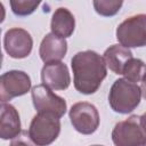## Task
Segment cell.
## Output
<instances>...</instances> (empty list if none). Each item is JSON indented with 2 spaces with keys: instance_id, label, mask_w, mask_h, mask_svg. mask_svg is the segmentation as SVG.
<instances>
[{
  "instance_id": "cell-1",
  "label": "cell",
  "mask_w": 146,
  "mask_h": 146,
  "mask_svg": "<svg viewBox=\"0 0 146 146\" xmlns=\"http://www.w3.org/2000/svg\"><path fill=\"white\" fill-rule=\"evenodd\" d=\"M71 66L74 75V87L84 95L96 92L107 74L104 57L92 50L75 54L72 57Z\"/></svg>"
},
{
  "instance_id": "cell-2",
  "label": "cell",
  "mask_w": 146,
  "mask_h": 146,
  "mask_svg": "<svg viewBox=\"0 0 146 146\" xmlns=\"http://www.w3.org/2000/svg\"><path fill=\"white\" fill-rule=\"evenodd\" d=\"M140 98V87L124 78L115 80L112 84L108 95V103L114 112L128 114L139 105Z\"/></svg>"
},
{
  "instance_id": "cell-3",
  "label": "cell",
  "mask_w": 146,
  "mask_h": 146,
  "mask_svg": "<svg viewBox=\"0 0 146 146\" xmlns=\"http://www.w3.org/2000/svg\"><path fill=\"white\" fill-rule=\"evenodd\" d=\"M60 132L59 117L50 114L38 112L32 119L29 128V137L35 145H49L58 137Z\"/></svg>"
},
{
  "instance_id": "cell-4",
  "label": "cell",
  "mask_w": 146,
  "mask_h": 146,
  "mask_svg": "<svg viewBox=\"0 0 146 146\" xmlns=\"http://www.w3.org/2000/svg\"><path fill=\"white\" fill-rule=\"evenodd\" d=\"M117 41L127 48L146 46V14H138L123 21L116 29Z\"/></svg>"
},
{
  "instance_id": "cell-5",
  "label": "cell",
  "mask_w": 146,
  "mask_h": 146,
  "mask_svg": "<svg viewBox=\"0 0 146 146\" xmlns=\"http://www.w3.org/2000/svg\"><path fill=\"white\" fill-rule=\"evenodd\" d=\"M112 139L116 146H144L146 136L141 129L139 117L132 115L115 124L112 131Z\"/></svg>"
},
{
  "instance_id": "cell-6",
  "label": "cell",
  "mask_w": 146,
  "mask_h": 146,
  "mask_svg": "<svg viewBox=\"0 0 146 146\" xmlns=\"http://www.w3.org/2000/svg\"><path fill=\"white\" fill-rule=\"evenodd\" d=\"M70 119L73 128L83 135L94 133L99 125V113L97 108L87 102L74 104L70 110Z\"/></svg>"
},
{
  "instance_id": "cell-7",
  "label": "cell",
  "mask_w": 146,
  "mask_h": 146,
  "mask_svg": "<svg viewBox=\"0 0 146 146\" xmlns=\"http://www.w3.org/2000/svg\"><path fill=\"white\" fill-rule=\"evenodd\" d=\"M32 100L38 112L50 113L62 117L66 112V102L64 98L55 95L46 84H38L32 89Z\"/></svg>"
},
{
  "instance_id": "cell-8",
  "label": "cell",
  "mask_w": 146,
  "mask_h": 146,
  "mask_svg": "<svg viewBox=\"0 0 146 146\" xmlns=\"http://www.w3.org/2000/svg\"><path fill=\"white\" fill-rule=\"evenodd\" d=\"M30 89L31 79L23 71H8L0 78V99L2 103L23 96Z\"/></svg>"
},
{
  "instance_id": "cell-9",
  "label": "cell",
  "mask_w": 146,
  "mask_h": 146,
  "mask_svg": "<svg viewBox=\"0 0 146 146\" xmlns=\"http://www.w3.org/2000/svg\"><path fill=\"white\" fill-rule=\"evenodd\" d=\"M6 52L13 58L27 57L33 47V40L30 33L21 27H14L6 32L3 38Z\"/></svg>"
},
{
  "instance_id": "cell-10",
  "label": "cell",
  "mask_w": 146,
  "mask_h": 146,
  "mask_svg": "<svg viewBox=\"0 0 146 146\" xmlns=\"http://www.w3.org/2000/svg\"><path fill=\"white\" fill-rule=\"evenodd\" d=\"M41 80L51 90H65L71 83L68 68L60 60L46 63L41 70Z\"/></svg>"
},
{
  "instance_id": "cell-11",
  "label": "cell",
  "mask_w": 146,
  "mask_h": 146,
  "mask_svg": "<svg viewBox=\"0 0 146 146\" xmlns=\"http://www.w3.org/2000/svg\"><path fill=\"white\" fill-rule=\"evenodd\" d=\"M66 51L67 42L65 41V39L54 33H49L43 38L40 44L39 55L44 63H51L63 59L66 55Z\"/></svg>"
},
{
  "instance_id": "cell-12",
  "label": "cell",
  "mask_w": 146,
  "mask_h": 146,
  "mask_svg": "<svg viewBox=\"0 0 146 146\" xmlns=\"http://www.w3.org/2000/svg\"><path fill=\"white\" fill-rule=\"evenodd\" d=\"M21 133V120L17 110L7 103L1 104L0 137L5 140L14 139Z\"/></svg>"
},
{
  "instance_id": "cell-13",
  "label": "cell",
  "mask_w": 146,
  "mask_h": 146,
  "mask_svg": "<svg viewBox=\"0 0 146 146\" xmlns=\"http://www.w3.org/2000/svg\"><path fill=\"white\" fill-rule=\"evenodd\" d=\"M131 57L132 52L129 50V48L122 44H113L108 47L104 52V60L106 66L115 74H122L125 64Z\"/></svg>"
},
{
  "instance_id": "cell-14",
  "label": "cell",
  "mask_w": 146,
  "mask_h": 146,
  "mask_svg": "<svg viewBox=\"0 0 146 146\" xmlns=\"http://www.w3.org/2000/svg\"><path fill=\"white\" fill-rule=\"evenodd\" d=\"M51 32L62 38H68L72 35L75 27V19L73 14L66 8H58L55 10L51 18Z\"/></svg>"
},
{
  "instance_id": "cell-15",
  "label": "cell",
  "mask_w": 146,
  "mask_h": 146,
  "mask_svg": "<svg viewBox=\"0 0 146 146\" xmlns=\"http://www.w3.org/2000/svg\"><path fill=\"white\" fill-rule=\"evenodd\" d=\"M145 73H146V64L140 59L131 57L125 64L122 75H124L127 80L136 83V82L141 81Z\"/></svg>"
},
{
  "instance_id": "cell-16",
  "label": "cell",
  "mask_w": 146,
  "mask_h": 146,
  "mask_svg": "<svg viewBox=\"0 0 146 146\" xmlns=\"http://www.w3.org/2000/svg\"><path fill=\"white\" fill-rule=\"evenodd\" d=\"M122 3L123 0H94V8L100 16L111 17L119 13Z\"/></svg>"
},
{
  "instance_id": "cell-17",
  "label": "cell",
  "mask_w": 146,
  "mask_h": 146,
  "mask_svg": "<svg viewBox=\"0 0 146 146\" xmlns=\"http://www.w3.org/2000/svg\"><path fill=\"white\" fill-rule=\"evenodd\" d=\"M42 0H9L13 13L17 16L31 15L41 3Z\"/></svg>"
},
{
  "instance_id": "cell-18",
  "label": "cell",
  "mask_w": 146,
  "mask_h": 146,
  "mask_svg": "<svg viewBox=\"0 0 146 146\" xmlns=\"http://www.w3.org/2000/svg\"><path fill=\"white\" fill-rule=\"evenodd\" d=\"M140 89H141V96L146 99V73H145V75H144L143 79H141V86H140Z\"/></svg>"
},
{
  "instance_id": "cell-19",
  "label": "cell",
  "mask_w": 146,
  "mask_h": 146,
  "mask_svg": "<svg viewBox=\"0 0 146 146\" xmlns=\"http://www.w3.org/2000/svg\"><path fill=\"white\" fill-rule=\"evenodd\" d=\"M139 122H140V125H141V129L146 136V113H144L140 117H139Z\"/></svg>"
}]
</instances>
